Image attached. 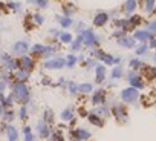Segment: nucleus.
I'll return each mask as SVG.
<instances>
[{
    "mask_svg": "<svg viewBox=\"0 0 156 141\" xmlns=\"http://www.w3.org/2000/svg\"><path fill=\"white\" fill-rule=\"evenodd\" d=\"M121 97H123V100H124V101L132 103V101H135V100L138 98V91H136V89H133V88L124 89V91H123V94H121Z\"/></svg>",
    "mask_w": 156,
    "mask_h": 141,
    "instance_id": "f257e3e1",
    "label": "nucleus"
},
{
    "mask_svg": "<svg viewBox=\"0 0 156 141\" xmlns=\"http://www.w3.org/2000/svg\"><path fill=\"white\" fill-rule=\"evenodd\" d=\"M15 94H17V97L25 103V101H28V98H29V94H28V89H26V86L25 84H22V83H17L15 84Z\"/></svg>",
    "mask_w": 156,
    "mask_h": 141,
    "instance_id": "f03ea898",
    "label": "nucleus"
},
{
    "mask_svg": "<svg viewBox=\"0 0 156 141\" xmlns=\"http://www.w3.org/2000/svg\"><path fill=\"white\" fill-rule=\"evenodd\" d=\"M107 20H109V14H106V12H100V14H97V15H95L93 23H95L97 26H103Z\"/></svg>",
    "mask_w": 156,
    "mask_h": 141,
    "instance_id": "7ed1b4c3",
    "label": "nucleus"
},
{
    "mask_svg": "<svg viewBox=\"0 0 156 141\" xmlns=\"http://www.w3.org/2000/svg\"><path fill=\"white\" fill-rule=\"evenodd\" d=\"M81 37L84 39L86 45H92L93 40H95V35H93V32H90V31H84V32H81Z\"/></svg>",
    "mask_w": 156,
    "mask_h": 141,
    "instance_id": "20e7f679",
    "label": "nucleus"
},
{
    "mask_svg": "<svg viewBox=\"0 0 156 141\" xmlns=\"http://www.w3.org/2000/svg\"><path fill=\"white\" fill-rule=\"evenodd\" d=\"M135 9H136V0H127L126 5H124V11L127 14H132Z\"/></svg>",
    "mask_w": 156,
    "mask_h": 141,
    "instance_id": "39448f33",
    "label": "nucleus"
},
{
    "mask_svg": "<svg viewBox=\"0 0 156 141\" xmlns=\"http://www.w3.org/2000/svg\"><path fill=\"white\" fill-rule=\"evenodd\" d=\"M151 37V34L148 32V31H138L136 34H135V39H138V40H147V39H150Z\"/></svg>",
    "mask_w": 156,
    "mask_h": 141,
    "instance_id": "423d86ee",
    "label": "nucleus"
},
{
    "mask_svg": "<svg viewBox=\"0 0 156 141\" xmlns=\"http://www.w3.org/2000/svg\"><path fill=\"white\" fill-rule=\"evenodd\" d=\"M63 64H64V60L58 58V60H52V61H48V63H46V67H49V69H52V67H61Z\"/></svg>",
    "mask_w": 156,
    "mask_h": 141,
    "instance_id": "0eeeda50",
    "label": "nucleus"
},
{
    "mask_svg": "<svg viewBox=\"0 0 156 141\" xmlns=\"http://www.w3.org/2000/svg\"><path fill=\"white\" fill-rule=\"evenodd\" d=\"M14 49H15V52H17V54H23V52H26L28 46H26V43H25V42H19V43H15Z\"/></svg>",
    "mask_w": 156,
    "mask_h": 141,
    "instance_id": "6e6552de",
    "label": "nucleus"
},
{
    "mask_svg": "<svg viewBox=\"0 0 156 141\" xmlns=\"http://www.w3.org/2000/svg\"><path fill=\"white\" fill-rule=\"evenodd\" d=\"M118 43H120L121 46H126V48H133V46H135V40H133V39H121Z\"/></svg>",
    "mask_w": 156,
    "mask_h": 141,
    "instance_id": "1a4fd4ad",
    "label": "nucleus"
},
{
    "mask_svg": "<svg viewBox=\"0 0 156 141\" xmlns=\"http://www.w3.org/2000/svg\"><path fill=\"white\" fill-rule=\"evenodd\" d=\"M154 3H156V0H144V8L147 12H151L153 8H154Z\"/></svg>",
    "mask_w": 156,
    "mask_h": 141,
    "instance_id": "9d476101",
    "label": "nucleus"
},
{
    "mask_svg": "<svg viewBox=\"0 0 156 141\" xmlns=\"http://www.w3.org/2000/svg\"><path fill=\"white\" fill-rule=\"evenodd\" d=\"M103 77H104V67H103V66H98V67H97V83H101V81H103Z\"/></svg>",
    "mask_w": 156,
    "mask_h": 141,
    "instance_id": "9b49d317",
    "label": "nucleus"
},
{
    "mask_svg": "<svg viewBox=\"0 0 156 141\" xmlns=\"http://www.w3.org/2000/svg\"><path fill=\"white\" fill-rule=\"evenodd\" d=\"M38 130H40V135H42V136H48V133H49L48 126H45V123H38Z\"/></svg>",
    "mask_w": 156,
    "mask_h": 141,
    "instance_id": "f8f14e48",
    "label": "nucleus"
},
{
    "mask_svg": "<svg viewBox=\"0 0 156 141\" xmlns=\"http://www.w3.org/2000/svg\"><path fill=\"white\" fill-rule=\"evenodd\" d=\"M8 138H9V141H17V132L14 127L8 129Z\"/></svg>",
    "mask_w": 156,
    "mask_h": 141,
    "instance_id": "ddd939ff",
    "label": "nucleus"
},
{
    "mask_svg": "<svg viewBox=\"0 0 156 141\" xmlns=\"http://www.w3.org/2000/svg\"><path fill=\"white\" fill-rule=\"evenodd\" d=\"M22 61H23V64H25V67H23V69L29 70V69L32 67V60H31L29 57H23V58H22Z\"/></svg>",
    "mask_w": 156,
    "mask_h": 141,
    "instance_id": "4468645a",
    "label": "nucleus"
},
{
    "mask_svg": "<svg viewBox=\"0 0 156 141\" xmlns=\"http://www.w3.org/2000/svg\"><path fill=\"white\" fill-rule=\"evenodd\" d=\"M58 20H60V23H61L64 28H67V26H70V25H72V20H70L69 17H60Z\"/></svg>",
    "mask_w": 156,
    "mask_h": 141,
    "instance_id": "2eb2a0df",
    "label": "nucleus"
},
{
    "mask_svg": "<svg viewBox=\"0 0 156 141\" xmlns=\"http://www.w3.org/2000/svg\"><path fill=\"white\" fill-rule=\"evenodd\" d=\"M130 84H133L135 88H142V86H144L138 77H132V78H130Z\"/></svg>",
    "mask_w": 156,
    "mask_h": 141,
    "instance_id": "dca6fc26",
    "label": "nucleus"
},
{
    "mask_svg": "<svg viewBox=\"0 0 156 141\" xmlns=\"http://www.w3.org/2000/svg\"><path fill=\"white\" fill-rule=\"evenodd\" d=\"M48 48L46 46H42V45H35L34 48H32V52L34 54H38V52H43V51H46Z\"/></svg>",
    "mask_w": 156,
    "mask_h": 141,
    "instance_id": "f3484780",
    "label": "nucleus"
},
{
    "mask_svg": "<svg viewBox=\"0 0 156 141\" xmlns=\"http://www.w3.org/2000/svg\"><path fill=\"white\" fill-rule=\"evenodd\" d=\"M76 133H78V136H80V138H84V139H87V138L90 136V133L86 132V130H83V129H78Z\"/></svg>",
    "mask_w": 156,
    "mask_h": 141,
    "instance_id": "a211bd4d",
    "label": "nucleus"
},
{
    "mask_svg": "<svg viewBox=\"0 0 156 141\" xmlns=\"http://www.w3.org/2000/svg\"><path fill=\"white\" fill-rule=\"evenodd\" d=\"M72 112H70V109H66V111H63V114H61V118L63 120H72Z\"/></svg>",
    "mask_w": 156,
    "mask_h": 141,
    "instance_id": "6ab92c4d",
    "label": "nucleus"
},
{
    "mask_svg": "<svg viewBox=\"0 0 156 141\" xmlns=\"http://www.w3.org/2000/svg\"><path fill=\"white\" fill-rule=\"evenodd\" d=\"M121 74H123V70H121V67H115V69H113V72H112V75H113L115 78H118V77H121Z\"/></svg>",
    "mask_w": 156,
    "mask_h": 141,
    "instance_id": "aec40b11",
    "label": "nucleus"
},
{
    "mask_svg": "<svg viewBox=\"0 0 156 141\" xmlns=\"http://www.w3.org/2000/svg\"><path fill=\"white\" fill-rule=\"evenodd\" d=\"M60 39H61L63 42H66V43H67V42H70V40H72V35L66 32V34H61V35H60Z\"/></svg>",
    "mask_w": 156,
    "mask_h": 141,
    "instance_id": "412c9836",
    "label": "nucleus"
},
{
    "mask_svg": "<svg viewBox=\"0 0 156 141\" xmlns=\"http://www.w3.org/2000/svg\"><path fill=\"white\" fill-rule=\"evenodd\" d=\"M80 91H81V92H90V91H92V86H90V84H81V86H80Z\"/></svg>",
    "mask_w": 156,
    "mask_h": 141,
    "instance_id": "4be33fe9",
    "label": "nucleus"
},
{
    "mask_svg": "<svg viewBox=\"0 0 156 141\" xmlns=\"http://www.w3.org/2000/svg\"><path fill=\"white\" fill-rule=\"evenodd\" d=\"M90 123H93V124H97V126H101V124H103V121H100L98 117H95V115H90Z\"/></svg>",
    "mask_w": 156,
    "mask_h": 141,
    "instance_id": "5701e85b",
    "label": "nucleus"
},
{
    "mask_svg": "<svg viewBox=\"0 0 156 141\" xmlns=\"http://www.w3.org/2000/svg\"><path fill=\"white\" fill-rule=\"evenodd\" d=\"M37 5L42 6V8H46L48 6V0H37Z\"/></svg>",
    "mask_w": 156,
    "mask_h": 141,
    "instance_id": "b1692460",
    "label": "nucleus"
},
{
    "mask_svg": "<svg viewBox=\"0 0 156 141\" xmlns=\"http://www.w3.org/2000/svg\"><path fill=\"white\" fill-rule=\"evenodd\" d=\"M103 92H98V95H95L93 97V103H100L101 100H103V95H101Z\"/></svg>",
    "mask_w": 156,
    "mask_h": 141,
    "instance_id": "393cba45",
    "label": "nucleus"
},
{
    "mask_svg": "<svg viewBox=\"0 0 156 141\" xmlns=\"http://www.w3.org/2000/svg\"><path fill=\"white\" fill-rule=\"evenodd\" d=\"M34 19H35V22H37L38 25H40V23H43V17H42L40 14H35V15H34Z\"/></svg>",
    "mask_w": 156,
    "mask_h": 141,
    "instance_id": "a878e982",
    "label": "nucleus"
},
{
    "mask_svg": "<svg viewBox=\"0 0 156 141\" xmlns=\"http://www.w3.org/2000/svg\"><path fill=\"white\" fill-rule=\"evenodd\" d=\"M148 31H156V22H151L148 25Z\"/></svg>",
    "mask_w": 156,
    "mask_h": 141,
    "instance_id": "bb28decb",
    "label": "nucleus"
},
{
    "mask_svg": "<svg viewBox=\"0 0 156 141\" xmlns=\"http://www.w3.org/2000/svg\"><path fill=\"white\" fill-rule=\"evenodd\" d=\"M67 64H69V66L75 64V57H72V55H70V57H69V60H67Z\"/></svg>",
    "mask_w": 156,
    "mask_h": 141,
    "instance_id": "cd10ccee",
    "label": "nucleus"
},
{
    "mask_svg": "<svg viewBox=\"0 0 156 141\" xmlns=\"http://www.w3.org/2000/svg\"><path fill=\"white\" fill-rule=\"evenodd\" d=\"M8 6H11V8H14V9H19V8H20V5H19V3H9Z\"/></svg>",
    "mask_w": 156,
    "mask_h": 141,
    "instance_id": "c85d7f7f",
    "label": "nucleus"
},
{
    "mask_svg": "<svg viewBox=\"0 0 156 141\" xmlns=\"http://www.w3.org/2000/svg\"><path fill=\"white\" fill-rule=\"evenodd\" d=\"M145 49H147V46L144 45V46H141L139 49H138V54H142V52H145Z\"/></svg>",
    "mask_w": 156,
    "mask_h": 141,
    "instance_id": "c756f323",
    "label": "nucleus"
},
{
    "mask_svg": "<svg viewBox=\"0 0 156 141\" xmlns=\"http://www.w3.org/2000/svg\"><path fill=\"white\" fill-rule=\"evenodd\" d=\"M20 117H22V118L26 117V109H25V108H22V111H20Z\"/></svg>",
    "mask_w": 156,
    "mask_h": 141,
    "instance_id": "7c9ffc66",
    "label": "nucleus"
},
{
    "mask_svg": "<svg viewBox=\"0 0 156 141\" xmlns=\"http://www.w3.org/2000/svg\"><path fill=\"white\" fill-rule=\"evenodd\" d=\"M34 138H32V135H31V132H28L26 133V141H32Z\"/></svg>",
    "mask_w": 156,
    "mask_h": 141,
    "instance_id": "2f4dec72",
    "label": "nucleus"
},
{
    "mask_svg": "<svg viewBox=\"0 0 156 141\" xmlns=\"http://www.w3.org/2000/svg\"><path fill=\"white\" fill-rule=\"evenodd\" d=\"M69 88H70V91H72L73 94L76 92V88H75V84H72V83H70V86H69Z\"/></svg>",
    "mask_w": 156,
    "mask_h": 141,
    "instance_id": "473e14b6",
    "label": "nucleus"
},
{
    "mask_svg": "<svg viewBox=\"0 0 156 141\" xmlns=\"http://www.w3.org/2000/svg\"><path fill=\"white\" fill-rule=\"evenodd\" d=\"M130 64H132V66H138V64H139V61H138V60H133Z\"/></svg>",
    "mask_w": 156,
    "mask_h": 141,
    "instance_id": "72a5a7b5",
    "label": "nucleus"
},
{
    "mask_svg": "<svg viewBox=\"0 0 156 141\" xmlns=\"http://www.w3.org/2000/svg\"><path fill=\"white\" fill-rule=\"evenodd\" d=\"M151 46H153V48H156V40H151Z\"/></svg>",
    "mask_w": 156,
    "mask_h": 141,
    "instance_id": "f704fd0d",
    "label": "nucleus"
},
{
    "mask_svg": "<svg viewBox=\"0 0 156 141\" xmlns=\"http://www.w3.org/2000/svg\"><path fill=\"white\" fill-rule=\"evenodd\" d=\"M154 61H156V54H154Z\"/></svg>",
    "mask_w": 156,
    "mask_h": 141,
    "instance_id": "c9c22d12",
    "label": "nucleus"
}]
</instances>
